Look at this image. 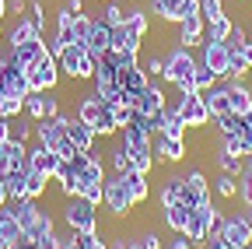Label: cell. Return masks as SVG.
I'll return each instance as SVG.
<instances>
[{"label": "cell", "instance_id": "8fae6325", "mask_svg": "<svg viewBox=\"0 0 252 249\" xmlns=\"http://www.w3.org/2000/svg\"><path fill=\"white\" fill-rule=\"evenodd\" d=\"M175 109H179V116H182V123H186L189 130H207L210 123H214L200 95H189V99H179V102H175Z\"/></svg>", "mask_w": 252, "mask_h": 249}, {"label": "cell", "instance_id": "681fc988", "mask_svg": "<svg viewBox=\"0 0 252 249\" xmlns=\"http://www.w3.org/2000/svg\"><path fill=\"white\" fill-rule=\"evenodd\" d=\"M140 67H144V74H147L151 81H158V77L165 74V56H147Z\"/></svg>", "mask_w": 252, "mask_h": 249}, {"label": "cell", "instance_id": "7a4b0ae2", "mask_svg": "<svg viewBox=\"0 0 252 249\" xmlns=\"http://www.w3.org/2000/svg\"><path fill=\"white\" fill-rule=\"evenodd\" d=\"M25 77H28L32 91H56V84H60L63 74H60V64H56V56L49 53V46L25 64Z\"/></svg>", "mask_w": 252, "mask_h": 249}, {"label": "cell", "instance_id": "6125c7cd", "mask_svg": "<svg viewBox=\"0 0 252 249\" xmlns=\"http://www.w3.org/2000/svg\"><path fill=\"white\" fill-rule=\"evenodd\" d=\"M7 18V0H0V21Z\"/></svg>", "mask_w": 252, "mask_h": 249}, {"label": "cell", "instance_id": "c3c4849f", "mask_svg": "<svg viewBox=\"0 0 252 249\" xmlns=\"http://www.w3.org/2000/svg\"><path fill=\"white\" fill-rule=\"evenodd\" d=\"M220 147H224L228 154H235V158H249V147L242 137H220Z\"/></svg>", "mask_w": 252, "mask_h": 249}, {"label": "cell", "instance_id": "52a82bcc", "mask_svg": "<svg viewBox=\"0 0 252 249\" xmlns=\"http://www.w3.org/2000/svg\"><path fill=\"white\" fill-rule=\"evenodd\" d=\"M151 151H154V165H182L189 158V141H179V137H165V134H154L151 141Z\"/></svg>", "mask_w": 252, "mask_h": 249}, {"label": "cell", "instance_id": "f1b7e54d", "mask_svg": "<svg viewBox=\"0 0 252 249\" xmlns=\"http://www.w3.org/2000/svg\"><path fill=\"white\" fill-rule=\"evenodd\" d=\"M98 109H102V99L94 95V88H91L88 95H81V99H77V109H74V116H77L81 123H88V127H91V123L98 119Z\"/></svg>", "mask_w": 252, "mask_h": 249}, {"label": "cell", "instance_id": "e7e4bbea", "mask_svg": "<svg viewBox=\"0 0 252 249\" xmlns=\"http://www.w3.org/2000/svg\"><path fill=\"white\" fill-rule=\"evenodd\" d=\"M242 214H245V217H249V225H252V204H249V207H245V211H242Z\"/></svg>", "mask_w": 252, "mask_h": 249}, {"label": "cell", "instance_id": "7402d4cb", "mask_svg": "<svg viewBox=\"0 0 252 249\" xmlns=\"http://www.w3.org/2000/svg\"><path fill=\"white\" fill-rule=\"evenodd\" d=\"M91 130H94V137H98V141H116V137H119V123H116V112H112V106H105V102H102V109H98V119L91 123Z\"/></svg>", "mask_w": 252, "mask_h": 249}, {"label": "cell", "instance_id": "ab89813d", "mask_svg": "<svg viewBox=\"0 0 252 249\" xmlns=\"http://www.w3.org/2000/svg\"><path fill=\"white\" fill-rule=\"evenodd\" d=\"M214 193H217V197H224V200H238V176L220 172V176L214 179Z\"/></svg>", "mask_w": 252, "mask_h": 249}, {"label": "cell", "instance_id": "d4e9b609", "mask_svg": "<svg viewBox=\"0 0 252 249\" xmlns=\"http://www.w3.org/2000/svg\"><path fill=\"white\" fill-rule=\"evenodd\" d=\"M189 211H193V207H186V204L161 207V221H165V228H168L172 235H182V228H186V221H189Z\"/></svg>", "mask_w": 252, "mask_h": 249}, {"label": "cell", "instance_id": "d6986e66", "mask_svg": "<svg viewBox=\"0 0 252 249\" xmlns=\"http://www.w3.org/2000/svg\"><path fill=\"white\" fill-rule=\"evenodd\" d=\"M182 235L193 242V249H203L207 246V239H210V225H207V217L193 207L189 211V221H186V228H182Z\"/></svg>", "mask_w": 252, "mask_h": 249}, {"label": "cell", "instance_id": "5b68a950", "mask_svg": "<svg viewBox=\"0 0 252 249\" xmlns=\"http://www.w3.org/2000/svg\"><path fill=\"white\" fill-rule=\"evenodd\" d=\"M196 64H200V60L193 56V49H186V46L175 42V46L165 53V74H161V81L175 88L179 81H189V77H193Z\"/></svg>", "mask_w": 252, "mask_h": 249}, {"label": "cell", "instance_id": "f35d334b", "mask_svg": "<svg viewBox=\"0 0 252 249\" xmlns=\"http://www.w3.org/2000/svg\"><path fill=\"white\" fill-rule=\"evenodd\" d=\"M214 123H217L220 137H242V130H245V119H242L238 112H228V116H220V119H214Z\"/></svg>", "mask_w": 252, "mask_h": 249}, {"label": "cell", "instance_id": "60d3db41", "mask_svg": "<svg viewBox=\"0 0 252 249\" xmlns=\"http://www.w3.org/2000/svg\"><path fill=\"white\" fill-rule=\"evenodd\" d=\"M214 158H217V169L228 172V176H242V172H245V158H235V154H228L224 147H217Z\"/></svg>", "mask_w": 252, "mask_h": 249}, {"label": "cell", "instance_id": "484cf974", "mask_svg": "<svg viewBox=\"0 0 252 249\" xmlns=\"http://www.w3.org/2000/svg\"><path fill=\"white\" fill-rule=\"evenodd\" d=\"M151 14H158L165 25H179L182 21V0H147Z\"/></svg>", "mask_w": 252, "mask_h": 249}, {"label": "cell", "instance_id": "be15d7a7", "mask_svg": "<svg viewBox=\"0 0 252 249\" xmlns=\"http://www.w3.org/2000/svg\"><path fill=\"white\" fill-rule=\"evenodd\" d=\"M245 176L252 179V154H249V158H245Z\"/></svg>", "mask_w": 252, "mask_h": 249}, {"label": "cell", "instance_id": "4316f807", "mask_svg": "<svg viewBox=\"0 0 252 249\" xmlns=\"http://www.w3.org/2000/svg\"><path fill=\"white\" fill-rule=\"evenodd\" d=\"M25 154H28V147H25V144L0 141V176H4L7 169H14V165H21V162H25Z\"/></svg>", "mask_w": 252, "mask_h": 249}, {"label": "cell", "instance_id": "ffe728a7", "mask_svg": "<svg viewBox=\"0 0 252 249\" xmlns=\"http://www.w3.org/2000/svg\"><path fill=\"white\" fill-rule=\"evenodd\" d=\"M224 84L231 91V112H238V116L252 112V88L245 81H238V77H224Z\"/></svg>", "mask_w": 252, "mask_h": 249}, {"label": "cell", "instance_id": "44dd1931", "mask_svg": "<svg viewBox=\"0 0 252 249\" xmlns=\"http://www.w3.org/2000/svg\"><path fill=\"white\" fill-rule=\"evenodd\" d=\"M21 225L14 221V214L7 211V204L0 207V249H14L18 242H21Z\"/></svg>", "mask_w": 252, "mask_h": 249}, {"label": "cell", "instance_id": "816d5d0a", "mask_svg": "<svg viewBox=\"0 0 252 249\" xmlns=\"http://www.w3.org/2000/svg\"><path fill=\"white\" fill-rule=\"evenodd\" d=\"M245 42H252V39H249V32H245V25H238V21H235L231 36H228V49H238V46H245Z\"/></svg>", "mask_w": 252, "mask_h": 249}, {"label": "cell", "instance_id": "277c9868", "mask_svg": "<svg viewBox=\"0 0 252 249\" xmlns=\"http://www.w3.org/2000/svg\"><path fill=\"white\" fill-rule=\"evenodd\" d=\"M56 64H60V74L67 77V81H94V71H98V64H94V56L84 49V46H67L60 56H56Z\"/></svg>", "mask_w": 252, "mask_h": 249}, {"label": "cell", "instance_id": "680465c9", "mask_svg": "<svg viewBox=\"0 0 252 249\" xmlns=\"http://www.w3.org/2000/svg\"><path fill=\"white\" fill-rule=\"evenodd\" d=\"M63 7L70 14H84V0H63Z\"/></svg>", "mask_w": 252, "mask_h": 249}, {"label": "cell", "instance_id": "f6af8a7d", "mask_svg": "<svg viewBox=\"0 0 252 249\" xmlns=\"http://www.w3.org/2000/svg\"><path fill=\"white\" fill-rule=\"evenodd\" d=\"M186 182H189V190H196L200 197L210 193V182H207V176H203L200 169H189V172H186Z\"/></svg>", "mask_w": 252, "mask_h": 249}, {"label": "cell", "instance_id": "ac0fdd59", "mask_svg": "<svg viewBox=\"0 0 252 249\" xmlns=\"http://www.w3.org/2000/svg\"><path fill=\"white\" fill-rule=\"evenodd\" d=\"M28 162H32V169H39V172H46V176L53 179V172H56V165H60V154H56L53 147H42V144L35 141V144H28Z\"/></svg>", "mask_w": 252, "mask_h": 249}, {"label": "cell", "instance_id": "83f0119b", "mask_svg": "<svg viewBox=\"0 0 252 249\" xmlns=\"http://www.w3.org/2000/svg\"><path fill=\"white\" fill-rule=\"evenodd\" d=\"M126 28H130L133 36L147 39V32H151V18H147V7H140V4H130V7H126Z\"/></svg>", "mask_w": 252, "mask_h": 249}, {"label": "cell", "instance_id": "f5cc1de1", "mask_svg": "<svg viewBox=\"0 0 252 249\" xmlns=\"http://www.w3.org/2000/svg\"><path fill=\"white\" fill-rule=\"evenodd\" d=\"M238 200H242V204H245V207H249V204H252V179H249V176H245V172H242V176H238Z\"/></svg>", "mask_w": 252, "mask_h": 249}, {"label": "cell", "instance_id": "74e56055", "mask_svg": "<svg viewBox=\"0 0 252 249\" xmlns=\"http://www.w3.org/2000/svg\"><path fill=\"white\" fill-rule=\"evenodd\" d=\"M123 179H126V186H130V193H133V200L137 204H144L147 197H151V186H147V176H140V172H123Z\"/></svg>", "mask_w": 252, "mask_h": 249}, {"label": "cell", "instance_id": "11a10c76", "mask_svg": "<svg viewBox=\"0 0 252 249\" xmlns=\"http://www.w3.org/2000/svg\"><path fill=\"white\" fill-rule=\"evenodd\" d=\"M39 249H60V232H49V235H39L35 239Z\"/></svg>", "mask_w": 252, "mask_h": 249}, {"label": "cell", "instance_id": "2e32d148", "mask_svg": "<svg viewBox=\"0 0 252 249\" xmlns=\"http://www.w3.org/2000/svg\"><path fill=\"white\" fill-rule=\"evenodd\" d=\"M168 109V99H165V88L158 84V81H147V88L140 91V102H137V112L144 116H158V112H165Z\"/></svg>", "mask_w": 252, "mask_h": 249}, {"label": "cell", "instance_id": "d590c367", "mask_svg": "<svg viewBox=\"0 0 252 249\" xmlns=\"http://www.w3.org/2000/svg\"><path fill=\"white\" fill-rule=\"evenodd\" d=\"M116 81H119V88L123 91H137V95H140V91L147 88V74H144V67H130V71H119L116 74Z\"/></svg>", "mask_w": 252, "mask_h": 249}, {"label": "cell", "instance_id": "7bdbcfd3", "mask_svg": "<svg viewBox=\"0 0 252 249\" xmlns=\"http://www.w3.org/2000/svg\"><path fill=\"white\" fill-rule=\"evenodd\" d=\"M193 84H196V91H210V88L217 84V74H214L210 67L196 64V71H193Z\"/></svg>", "mask_w": 252, "mask_h": 249}, {"label": "cell", "instance_id": "4fadbf2b", "mask_svg": "<svg viewBox=\"0 0 252 249\" xmlns=\"http://www.w3.org/2000/svg\"><path fill=\"white\" fill-rule=\"evenodd\" d=\"M39 200H28V197H21V200H7V211L14 214V221L21 225V232H25V239H35V221H39Z\"/></svg>", "mask_w": 252, "mask_h": 249}, {"label": "cell", "instance_id": "ba28073f", "mask_svg": "<svg viewBox=\"0 0 252 249\" xmlns=\"http://www.w3.org/2000/svg\"><path fill=\"white\" fill-rule=\"evenodd\" d=\"M200 64L210 67V71L217 74V81H224V77L231 74V49H228V42H210V39H203V46H200Z\"/></svg>", "mask_w": 252, "mask_h": 249}, {"label": "cell", "instance_id": "7dc6e473", "mask_svg": "<svg viewBox=\"0 0 252 249\" xmlns=\"http://www.w3.org/2000/svg\"><path fill=\"white\" fill-rule=\"evenodd\" d=\"M200 14H203V21H214L220 14H228L224 11V0H200Z\"/></svg>", "mask_w": 252, "mask_h": 249}, {"label": "cell", "instance_id": "30bf717a", "mask_svg": "<svg viewBox=\"0 0 252 249\" xmlns=\"http://www.w3.org/2000/svg\"><path fill=\"white\" fill-rule=\"evenodd\" d=\"M60 127H63V134L70 137V144L77 147V151H94V144H98V137H94V130L88 127V123H81L77 116H67V112H60V116H53Z\"/></svg>", "mask_w": 252, "mask_h": 249}, {"label": "cell", "instance_id": "9a60e30c", "mask_svg": "<svg viewBox=\"0 0 252 249\" xmlns=\"http://www.w3.org/2000/svg\"><path fill=\"white\" fill-rule=\"evenodd\" d=\"M200 99H203L210 119H220V116L231 112V91H228V84H214L210 91H200Z\"/></svg>", "mask_w": 252, "mask_h": 249}, {"label": "cell", "instance_id": "3957f363", "mask_svg": "<svg viewBox=\"0 0 252 249\" xmlns=\"http://www.w3.org/2000/svg\"><path fill=\"white\" fill-rule=\"evenodd\" d=\"M102 207L109 211V217H116V221L130 217V214H133V207H137V200H133V193H130V186H126V179H123L119 172H112V176L105 179Z\"/></svg>", "mask_w": 252, "mask_h": 249}, {"label": "cell", "instance_id": "603a6c76", "mask_svg": "<svg viewBox=\"0 0 252 249\" xmlns=\"http://www.w3.org/2000/svg\"><path fill=\"white\" fill-rule=\"evenodd\" d=\"M140 46H144V39H140V36H133L126 25H116V28H112L109 49H116V53H140Z\"/></svg>", "mask_w": 252, "mask_h": 249}, {"label": "cell", "instance_id": "9f6ffc18", "mask_svg": "<svg viewBox=\"0 0 252 249\" xmlns=\"http://www.w3.org/2000/svg\"><path fill=\"white\" fill-rule=\"evenodd\" d=\"M28 11V0H7V14H14V18H21Z\"/></svg>", "mask_w": 252, "mask_h": 249}, {"label": "cell", "instance_id": "6f0895ef", "mask_svg": "<svg viewBox=\"0 0 252 249\" xmlns=\"http://www.w3.org/2000/svg\"><path fill=\"white\" fill-rule=\"evenodd\" d=\"M168 249H193V242H189L186 235H175V239L168 242Z\"/></svg>", "mask_w": 252, "mask_h": 249}, {"label": "cell", "instance_id": "6da1fadb", "mask_svg": "<svg viewBox=\"0 0 252 249\" xmlns=\"http://www.w3.org/2000/svg\"><path fill=\"white\" fill-rule=\"evenodd\" d=\"M60 211H63V214H60V217H63V225H67L70 232H77V235H94V232H102L98 204H91V200L81 197V193L67 197Z\"/></svg>", "mask_w": 252, "mask_h": 249}, {"label": "cell", "instance_id": "d6a6232c", "mask_svg": "<svg viewBox=\"0 0 252 249\" xmlns=\"http://www.w3.org/2000/svg\"><path fill=\"white\" fill-rule=\"evenodd\" d=\"M39 32H35V25H32V18H14V25H11V32H7V46H21V42H28V39H35ZM46 39V36H42Z\"/></svg>", "mask_w": 252, "mask_h": 249}, {"label": "cell", "instance_id": "94428289", "mask_svg": "<svg viewBox=\"0 0 252 249\" xmlns=\"http://www.w3.org/2000/svg\"><path fill=\"white\" fill-rule=\"evenodd\" d=\"M11 197H7V186H4V176H0V207H4Z\"/></svg>", "mask_w": 252, "mask_h": 249}, {"label": "cell", "instance_id": "9c48e42d", "mask_svg": "<svg viewBox=\"0 0 252 249\" xmlns=\"http://www.w3.org/2000/svg\"><path fill=\"white\" fill-rule=\"evenodd\" d=\"M60 99H56V91H28L25 95V116L32 123H39V119H53L60 116Z\"/></svg>", "mask_w": 252, "mask_h": 249}, {"label": "cell", "instance_id": "ee69618b", "mask_svg": "<svg viewBox=\"0 0 252 249\" xmlns=\"http://www.w3.org/2000/svg\"><path fill=\"white\" fill-rule=\"evenodd\" d=\"M102 21H105L109 28H116V25H126V7H119L116 0H109V4H105V11H102Z\"/></svg>", "mask_w": 252, "mask_h": 249}, {"label": "cell", "instance_id": "db71d44e", "mask_svg": "<svg viewBox=\"0 0 252 249\" xmlns=\"http://www.w3.org/2000/svg\"><path fill=\"white\" fill-rule=\"evenodd\" d=\"M112 249H144V246H140V239H133V235H116Z\"/></svg>", "mask_w": 252, "mask_h": 249}, {"label": "cell", "instance_id": "03108f58", "mask_svg": "<svg viewBox=\"0 0 252 249\" xmlns=\"http://www.w3.org/2000/svg\"><path fill=\"white\" fill-rule=\"evenodd\" d=\"M98 4H109V0H98Z\"/></svg>", "mask_w": 252, "mask_h": 249}, {"label": "cell", "instance_id": "836d02e7", "mask_svg": "<svg viewBox=\"0 0 252 249\" xmlns=\"http://www.w3.org/2000/svg\"><path fill=\"white\" fill-rule=\"evenodd\" d=\"M42 49H46V39H42V36H35V39H28V42H21V46H7V53L14 56V64H21V67L28 64L32 56H39Z\"/></svg>", "mask_w": 252, "mask_h": 249}, {"label": "cell", "instance_id": "1f68e13d", "mask_svg": "<svg viewBox=\"0 0 252 249\" xmlns=\"http://www.w3.org/2000/svg\"><path fill=\"white\" fill-rule=\"evenodd\" d=\"M249 71H252V42H245V46L231 49V74H228V77L245 81V74H249Z\"/></svg>", "mask_w": 252, "mask_h": 249}, {"label": "cell", "instance_id": "e0dca14e", "mask_svg": "<svg viewBox=\"0 0 252 249\" xmlns=\"http://www.w3.org/2000/svg\"><path fill=\"white\" fill-rule=\"evenodd\" d=\"M109 39H112V28H109L102 18H94V21H91V32H88V39H84V49L98 60L102 53H109Z\"/></svg>", "mask_w": 252, "mask_h": 249}, {"label": "cell", "instance_id": "5bb4252c", "mask_svg": "<svg viewBox=\"0 0 252 249\" xmlns=\"http://www.w3.org/2000/svg\"><path fill=\"white\" fill-rule=\"evenodd\" d=\"M220 235H224L231 246L249 249V246H252V225H249V217H245V214H228V217H220Z\"/></svg>", "mask_w": 252, "mask_h": 249}, {"label": "cell", "instance_id": "cb8c5ba5", "mask_svg": "<svg viewBox=\"0 0 252 249\" xmlns=\"http://www.w3.org/2000/svg\"><path fill=\"white\" fill-rule=\"evenodd\" d=\"M7 141H14V144H32V141H35V123H32L25 112L21 116H14L11 123H7Z\"/></svg>", "mask_w": 252, "mask_h": 249}, {"label": "cell", "instance_id": "91938a15", "mask_svg": "<svg viewBox=\"0 0 252 249\" xmlns=\"http://www.w3.org/2000/svg\"><path fill=\"white\" fill-rule=\"evenodd\" d=\"M242 141H245V147H249V154H252V127L242 130Z\"/></svg>", "mask_w": 252, "mask_h": 249}, {"label": "cell", "instance_id": "bcb514c9", "mask_svg": "<svg viewBox=\"0 0 252 249\" xmlns=\"http://www.w3.org/2000/svg\"><path fill=\"white\" fill-rule=\"evenodd\" d=\"M49 232H56V217H53V211L39 207V221H35V239H39V235H49Z\"/></svg>", "mask_w": 252, "mask_h": 249}, {"label": "cell", "instance_id": "e575fe53", "mask_svg": "<svg viewBox=\"0 0 252 249\" xmlns=\"http://www.w3.org/2000/svg\"><path fill=\"white\" fill-rule=\"evenodd\" d=\"M158 134H165V137H179V141H186L189 127L182 123V116H179V109H175V106H168V109H165V119H161V130H158Z\"/></svg>", "mask_w": 252, "mask_h": 249}, {"label": "cell", "instance_id": "f907efd6", "mask_svg": "<svg viewBox=\"0 0 252 249\" xmlns=\"http://www.w3.org/2000/svg\"><path fill=\"white\" fill-rule=\"evenodd\" d=\"M140 246H144V249H165V239H161V232H158V228H144Z\"/></svg>", "mask_w": 252, "mask_h": 249}, {"label": "cell", "instance_id": "8992f818", "mask_svg": "<svg viewBox=\"0 0 252 249\" xmlns=\"http://www.w3.org/2000/svg\"><path fill=\"white\" fill-rule=\"evenodd\" d=\"M0 91H4V95H18V99H25L32 91V84L25 77V67L14 64V56L7 49L0 53Z\"/></svg>", "mask_w": 252, "mask_h": 249}, {"label": "cell", "instance_id": "8d00e7d4", "mask_svg": "<svg viewBox=\"0 0 252 249\" xmlns=\"http://www.w3.org/2000/svg\"><path fill=\"white\" fill-rule=\"evenodd\" d=\"M231 28H235V21H231L228 14H220V18L207 21V32H203V39H210V42H228Z\"/></svg>", "mask_w": 252, "mask_h": 249}, {"label": "cell", "instance_id": "f546056e", "mask_svg": "<svg viewBox=\"0 0 252 249\" xmlns=\"http://www.w3.org/2000/svg\"><path fill=\"white\" fill-rule=\"evenodd\" d=\"M49 176L46 172H39V169H28V176H25V197L28 200H42L46 197V190H49Z\"/></svg>", "mask_w": 252, "mask_h": 249}, {"label": "cell", "instance_id": "4dcf8cb0", "mask_svg": "<svg viewBox=\"0 0 252 249\" xmlns=\"http://www.w3.org/2000/svg\"><path fill=\"white\" fill-rule=\"evenodd\" d=\"M109 165H112V172H130L133 169V154H130V147H126L119 137L112 141V147H109Z\"/></svg>", "mask_w": 252, "mask_h": 249}, {"label": "cell", "instance_id": "003e7915", "mask_svg": "<svg viewBox=\"0 0 252 249\" xmlns=\"http://www.w3.org/2000/svg\"><path fill=\"white\" fill-rule=\"evenodd\" d=\"M249 249H252V246H249Z\"/></svg>", "mask_w": 252, "mask_h": 249}, {"label": "cell", "instance_id": "7c38bea8", "mask_svg": "<svg viewBox=\"0 0 252 249\" xmlns=\"http://www.w3.org/2000/svg\"><path fill=\"white\" fill-rule=\"evenodd\" d=\"M175 28H179V32H175V42L179 46H186V49H200L203 46V32H207L203 14H186Z\"/></svg>", "mask_w": 252, "mask_h": 249}, {"label": "cell", "instance_id": "b9f144b4", "mask_svg": "<svg viewBox=\"0 0 252 249\" xmlns=\"http://www.w3.org/2000/svg\"><path fill=\"white\" fill-rule=\"evenodd\" d=\"M28 18H32V25H35V32H39V36H46V25H49V18H46L42 0H28Z\"/></svg>", "mask_w": 252, "mask_h": 249}]
</instances>
